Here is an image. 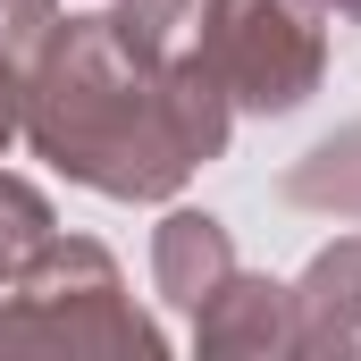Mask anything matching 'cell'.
I'll return each mask as SVG.
<instances>
[{
    "label": "cell",
    "instance_id": "10",
    "mask_svg": "<svg viewBox=\"0 0 361 361\" xmlns=\"http://www.w3.org/2000/svg\"><path fill=\"white\" fill-rule=\"evenodd\" d=\"M51 25H59V0H0V51L8 59H42V42H51Z\"/></svg>",
    "mask_w": 361,
    "mask_h": 361
},
{
    "label": "cell",
    "instance_id": "11",
    "mask_svg": "<svg viewBox=\"0 0 361 361\" xmlns=\"http://www.w3.org/2000/svg\"><path fill=\"white\" fill-rule=\"evenodd\" d=\"M25 135V59H8L0 51V152Z\"/></svg>",
    "mask_w": 361,
    "mask_h": 361
},
{
    "label": "cell",
    "instance_id": "3",
    "mask_svg": "<svg viewBox=\"0 0 361 361\" xmlns=\"http://www.w3.org/2000/svg\"><path fill=\"white\" fill-rule=\"evenodd\" d=\"M202 68L252 118L302 109L328 76V0H210Z\"/></svg>",
    "mask_w": 361,
    "mask_h": 361
},
{
    "label": "cell",
    "instance_id": "4",
    "mask_svg": "<svg viewBox=\"0 0 361 361\" xmlns=\"http://www.w3.org/2000/svg\"><path fill=\"white\" fill-rule=\"evenodd\" d=\"M193 345L202 353H294V294L277 277L227 269V286L193 311Z\"/></svg>",
    "mask_w": 361,
    "mask_h": 361
},
{
    "label": "cell",
    "instance_id": "1",
    "mask_svg": "<svg viewBox=\"0 0 361 361\" xmlns=\"http://www.w3.org/2000/svg\"><path fill=\"white\" fill-rule=\"evenodd\" d=\"M235 101L202 68H152L109 17H59L25 68V143L109 202H169L193 169L227 152Z\"/></svg>",
    "mask_w": 361,
    "mask_h": 361
},
{
    "label": "cell",
    "instance_id": "7",
    "mask_svg": "<svg viewBox=\"0 0 361 361\" xmlns=\"http://www.w3.org/2000/svg\"><path fill=\"white\" fill-rule=\"evenodd\" d=\"M277 193H286L294 210L353 219V227H361V118H353V126H336L319 152H302V160L277 177Z\"/></svg>",
    "mask_w": 361,
    "mask_h": 361
},
{
    "label": "cell",
    "instance_id": "12",
    "mask_svg": "<svg viewBox=\"0 0 361 361\" xmlns=\"http://www.w3.org/2000/svg\"><path fill=\"white\" fill-rule=\"evenodd\" d=\"M328 8H336V17H353V25H361V0H328Z\"/></svg>",
    "mask_w": 361,
    "mask_h": 361
},
{
    "label": "cell",
    "instance_id": "2",
    "mask_svg": "<svg viewBox=\"0 0 361 361\" xmlns=\"http://www.w3.org/2000/svg\"><path fill=\"white\" fill-rule=\"evenodd\" d=\"M0 345L42 353H160L169 336L135 311L118 261L85 235H51L25 269L0 286Z\"/></svg>",
    "mask_w": 361,
    "mask_h": 361
},
{
    "label": "cell",
    "instance_id": "5",
    "mask_svg": "<svg viewBox=\"0 0 361 361\" xmlns=\"http://www.w3.org/2000/svg\"><path fill=\"white\" fill-rule=\"evenodd\" d=\"M286 294H294V353L361 345V235H336Z\"/></svg>",
    "mask_w": 361,
    "mask_h": 361
},
{
    "label": "cell",
    "instance_id": "6",
    "mask_svg": "<svg viewBox=\"0 0 361 361\" xmlns=\"http://www.w3.org/2000/svg\"><path fill=\"white\" fill-rule=\"evenodd\" d=\"M227 269H235V244H227V227L210 210H169L160 219V235H152V286L177 311H202L227 286Z\"/></svg>",
    "mask_w": 361,
    "mask_h": 361
},
{
    "label": "cell",
    "instance_id": "8",
    "mask_svg": "<svg viewBox=\"0 0 361 361\" xmlns=\"http://www.w3.org/2000/svg\"><path fill=\"white\" fill-rule=\"evenodd\" d=\"M202 17H210V0H118L109 8V25L152 59V68H177L202 51Z\"/></svg>",
    "mask_w": 361,
    "mask_h": 361
},
{
    "label": "cell",
    "instance_id": "9",
    "mask_svg": "<svg viewBox=\"0 0 361 361\" xmlns=\"http://www.w3.org/2000/svg\"><path fill=\"white\" fill-rule=\"evenodd\" d=\"M51 235H59V227H51V202H42L25 177H0V286L25 269Z\"/></svg>",
    "mask_w": 361,
    "mask_h": 361
}]
</instances>
